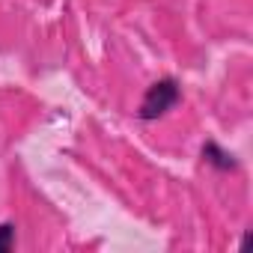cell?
I'll use <instances>...</instances> for the list:
<instances>
[{"instance_id":"2","label":"cell","mask_w":253,"mask_h":253,"mask_svg":"<svg viewBox=\"0 0 253 253\" xmlns=\"http://www.w3.org/2000/svg\"><path fill=\"white\" fill-rule=\"evenodd\" d=\"M203 158L211 164V167H217V170H223V173H229V170H238V161H235V155L232 152H226L220 143H214V140H206L203 143Z\"/></svg>"},{"instance_id":"3","label":"cell","mask_w":253,"mask_h":253,"mask_svg":"<svg viewBox=\"0 0 253 253\" xmlns=\"http://www.w3.org/2000/svg\"><path fill=\"white\" fill-rule=\"evenodd\" d=\"M15 247V223L3 220L0 223V253H9Z\"/></svg>"},{"instance_id":"1","label":"cell","mask_w":253,"mask_h":253,"mask_svg":"<svg viewBox=\"0 0 253 253\" xmlns=\"http://www.w3.org/2000/svg\"><path fill=\"white\" fill-rule=\"evenodd\" d=\"M179 98H182V86H179V81H176V78H161V81H155V84L146 89L137 116H140L143 122H152V119L170 113V110L179 104Z\"/></svg>"}]
</instances>
